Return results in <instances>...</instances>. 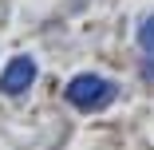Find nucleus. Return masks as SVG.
Instances as JSON below:
<instances>
[{"mask_svg": "<svg viewBox=\"0 0 154 150\" xmlns=\"http://www.w3.org/2000/svg\"><path fill=\"white\" fill-rule=\"evenodd\" d=\"M115 95H119V87H115L111 79H103V75H75V79L67 83V103L79 107V111H99V107H107Z\"/></svg>", "mask_w": 154, "mask_h": 150, "instance_id": "f257e3e1", "label": "nucleus"}, {"mask_svg": "<svg viewBox=\"0 0 154 150\" xmlns=\"http://www.w3.org/2000/svg\"><path fill=\"white\" fill-rule=\"evenodd\" d=\"M32 83H36V59L16 55L12 63L4 67V75H0V91H4V95H24Z\"/></svg>", "mask_w": 154, "mask_h": 150, "instance_id": "f03ea898", "label": "nucleus"}, {"mask_svg": "<svg viewBox=\"0 0 154 150\" xmlns=\"http://www.w3.org/2000/svg\"><path fill=\"white\" fill-rule=\"evenodd\" d=\"M138 44H142L146 55H154V16H146V20L138 24Z\"/></svg>", "mask_w": 154, "mask_h": 150, "instance_id": "7ed1b4c3", "label": "nucleus"}, {"mask_svg": "<svg viewBox=\"0 0 154 150\" xmlns=\"http://www.w3.org/2000/svg\"><path fill=\"white\" fill-rule=\"evenodd\" d=\"M142 79H146V83H154V55L142 63Z\"/></svg>", "mask_w": 154, "mask_h": 150, "instance_id": "20e7f679", "label": "nucleus"}]
</instances>
